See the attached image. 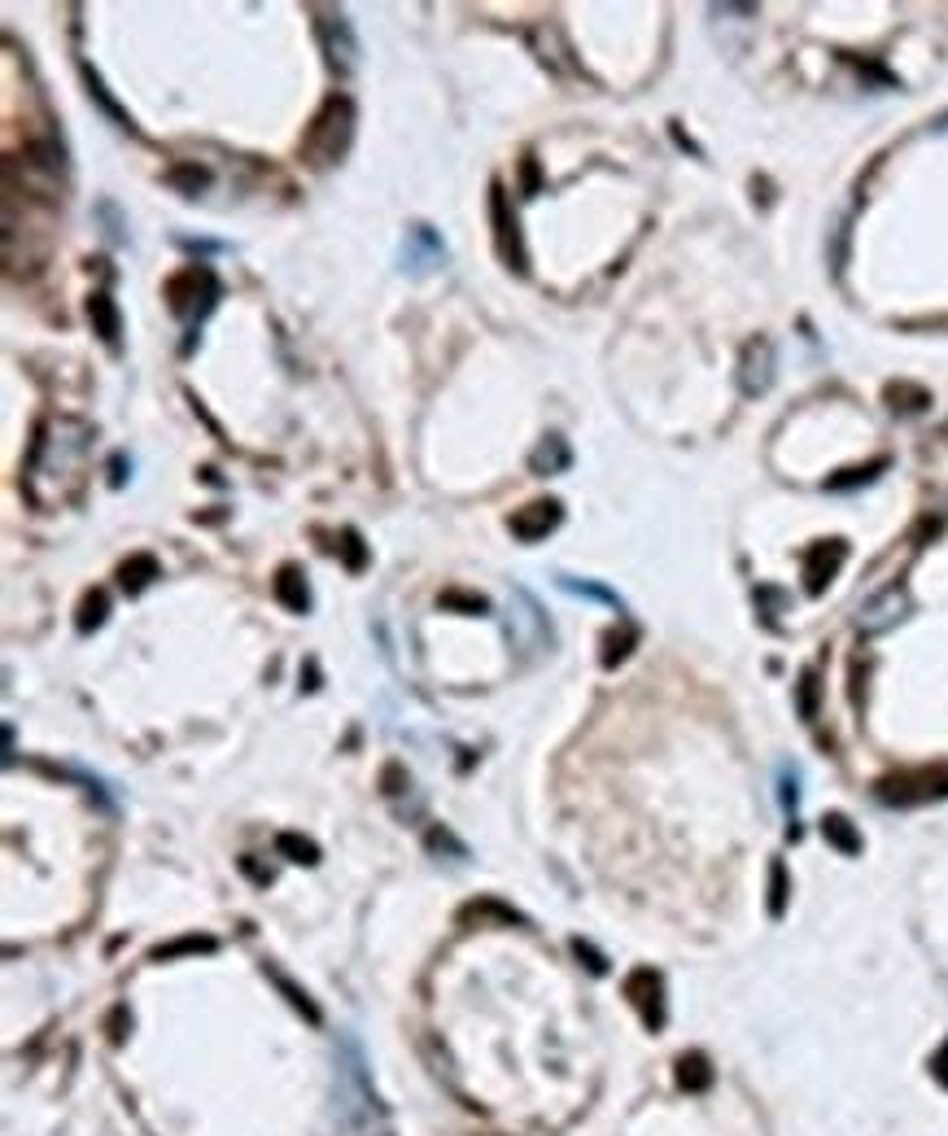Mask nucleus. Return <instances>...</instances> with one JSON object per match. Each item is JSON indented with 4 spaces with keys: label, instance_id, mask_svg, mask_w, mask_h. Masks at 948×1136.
<instances>
[{
    "label": "nucleus",
    "instance_id": "obj_1",
    "mask_svg": "<svg viewBox=\"0 0 948 1136\" xmlns=\"http://www.w3.org/2000/svg\"><path fill=\"white\" fill-rule=\"evenodd\" d=\"M351 140H355V101H351L346 93H337V97L324 101V110L311 118L302 149H306L315 162H342L346 149H351Z\"/></svg>",
    "mask_w": 948,
    "mask_h": 1136
},
{
    "label": "nucleus",
    "instance_id": "obj_2",
    "mask_svg": "<svg viewBox=\"0 0 948 1136\" xmlns=\"http://www.w3.org/2000/svg\"><path fill=\"white\" fill-rule=\"evenodd\" d=\"M162 298H166V307H171L180 320L202 324V320L215 311V302H219V280H215V271H211L206 262H188L184 271H175V276L162 285Z\"/></svg>",
    "mask_w": 948,
    "mask_h": 1136
},
{
    "label": "nucleus",
    "instance_id": "obj_3",
    "mask_svg": "<svg viewBox=\"0 0 948 1136\" xmlns=\"http://www.w3.org/2000/svg\"><path fill=\"white\" fill-rule=\"evenodd\" d=\"M948 795V765H927V770H901L887 774L879 783V800L909 808V804H927V800H945Z\"/></svg>",
    "mask_w": 948,
    "mask_h": 1136
},
{
    "label": "nucleus",
    "instance_id": "obj_4",
    "mask_svg": "<svg viewBox=\"0 0 948 1136\" xmlns=\"http://www.w3.org/2000/svg\"><path fill=\"white\" fill-rule=\"evenodd\" d=\"M489 224H494V249H498V258H503L516 276H525V271H529V254H525L520 219H516V211H511V202H507V189H503V184H494V189H489Z\"/></svg>",
    "mask_w": 948,
    "mask_h": 1136
},
{
    "label": "nucleus",
    "instance_id": "obj_5",
    "mask_svg": "<svg viewBox=\"0 0 948 1136\" xmlns=\"http://www.w3.org/2000/svg\"><path fill=\"white\" fill-rule=\"evenodd\" d=\"M905 612H909V586H905V581H892V586H883L879 594H870V599L861 603L857 630H861V634H883V630H892L896 621H905Z\"/></svg>",
    "mask_w": 948,
    "mask_h": 1136
},
{
    "label": "nucleus",
    "instance_id": "obj_6",
    "mask_svg": "<svg viewBox=\"0 0 948 1136\" xmlns=\"http://www.w3.org/2000/svg\"><path fill=\"white\" fill-rule=\"evenodd\" d=\"M625 997H629V1006L638 1010V1019H643L647 1031H660V1027H665V979H660V971H651V966L629 971Z\"/></svg>",
    "mask_w": 948,
    "mask_h": 1136
},
{
    "label": "nucleus",
    "instance_id": "obj_7",
    "mask_svg": "<svg viewBox=\"0 0 948 1136\" xmlns=\"http://www.w3.org/2000/svg\"><path fill=\"white\" fill-rule=\"evenodd\" d=\"M560 521H564L560 499H534V503H525V507L511 512L507 529H511L520 543H542L551 529H560Z\"/></svg>",
    "mask_w": 948,
    "mask_h": 1136
},
{
    "label": "nucleus",
    "instance_id": "obj_8",
    "mask_svg": "<svg viewBox=\"0 0 948 1136\" xmlns=\"http://www.w3.org/2000/svg\"><path fill=\"white\" fill-rule=\"evenodd\" d=\"M774 385V345L769 337H752L739 354V389L747 398H761Z\"/></svg>",
    "mask_w": 948,
    "mask_h": 1136
},
{
    "label": "nucleus",
    "instance_id": "obj_9",
    "mask_svg": "<svg viewBox=\"0 0 948 1136\" xmlns=\"http://www.w3.org/2000/svg\"><path fill=\"white\" fill-rule=\"evenodd\" d=\"M848 560V543L843 538H822V543H814L809 551H805V590L809 594H822L830 581H834V572L843 568Z\"/></svg>",
    "mask_w": 948,
    "mask_h": 1136
},
{
    "label": "nucleus",
    "instance_id": "obj_10",
    "mask_svg": "<svg viewBox=\"0 0 948 1136\" xmlns=\"http://www.w3.org/2000/svg\"><path fill=\"white\" fill-rule=\"evenodd\" d=\"M315 31H320V40H324L328 66H337V71H351V66L358 62V44H355V31H351V22H346V13L337 9V13L320 18V22H315Z\"/></svg>",
    "mask_w": 948,
    "mask_h": 1136
},
{
    "label": "nucleus",
    "instance_id": "obj_11",
    "mask_svg": "<svg viewBox=\"0 0 948 1136\" xmlns=\"http://www.w3.org/2000/svg\"><path fill=\"white\" fill-rule=\"evenodd\" d=\"M84 311H88V324H93V333L106 341L110 350H119V345H122V311H119V302H115L106 289H93V293H88V302H84Z\"/></svg>",
    "mask_w": 948,
    "mask_h": 1136
},
{
    "label": "nucleus",
    "instance_id": "obj_12",
    "mask_svg": "<svg viewBox=\"0 0 948 1136\" xmlns=\"http://www.w3.org/2000/svg\"><path fill=\"white\" fill-rule=\"evenodd\" d=\"M402 258L411 262V271H429V267H438V262L446 258V245L438 240V232L429 224H416V227H407Z\"/></svg>",
    "mask_w": 948,
    "mask_h": 1136
},
{
    "label": "nucleus",
    "instance_id": "obj_13",
    "mask_svg": "<svg viewBox=\"0 0 948 1136\" xmlns=\"http://www.w3.org/2000/svg\"><path fill=\"white\" fill-rule=\"evenodd\" d=\"M271 590H276V599H280L289 612H306V608H311V590H306V572H302V565L276 568Z\"/></svg>",
    "mask_w": 948,
    "mask_h": 1136
},
{
    "label": "nucleus",
    "instance_id": "obj_14",
    "mask_svg": "<svg viewBox=\"0 0 948 1136\" xmlns=\"http://www.w3.org/2000/svg\"><path fill=\"white\" fill-rule=\"evenodd\" d=\"M158 577H162V565H158V556H149V551H136V556H127L119 565L122 594H140V590H149Z\"/></svg>",
    "mask_w": 948,
    "mask_h": 1136
},
{
    "label": "nucleus",
    "instance_id": "obj_15",
    "mask_svg": "<svg viewBox=\"0 0 948 1136\" xmlns=\"http://www.w3.org/2000/svg\"><path fill=\"white\" fill-rule=\"evenodd\" d=\"M569 463H573V451H569V442H564L560 433H547V438L538 442V451L529 454L534 476H556V472H564Z\"/></svg>",
    "mask_w": 948,
    "mask_h": 1136
},
{
    "label": "nucleus",
    "instance_id": "obj_16",
    "mask_svg": "<svg viewBox=\"0 0 948 1136\" xmlns=\"http://www.w3.org/2000/svg\"><path fill=\"white\" fill-rule=\"evenodd\" d=\"M219 940L215 935H180V940H166L149 953V962H175V957H197V953H215Z\"/></svg>",
    "mask_w": 948,
    "mask_h": 1136
},
{
    "label": "nucleus",
    "instance_id": "obj_17",
    "mask_svg": "<svg viewBox=\"0 0 948 1136\" xmlns=\"http://www.w3.org/2000/svg\"><path fill=\"white\" fill-rule=\"evenodd\" d=\"M678 1084L687 1089V1093H709V1084H712V1062H709V1053H682L678 1058Z\"/></svg>",
    "mask_w": 948,
    "mask_h": 1136
},
{
    "label": "nucleus",
    "instance_id": "obj_18",
    "mask_svg": "<svg viewBox=\"0 0 948 1136\" xmlns=\"http://www.w3.org/2000/svg\"><path fill=\"white\" fill-rule=\"evenodd\" d=\"M822 835H827L830 848H839L843 857H857V853H861V830H857L843 813H827V817H822Z\"/></svg>",
    "mask_w": 948,
    "mask_h": 1136
},
{
    "label": "nucleus",
    "instance_id": "obj_19",
    "mask_svg": "<svg viewBox=\"0 0 948 1136\" xmlns=\"http://www.w3.org/2000/svg\"><path fill=\"white\" fill-rule=\"evenodd\" d=\"M883 398H887L892 411H927L931 407V394L923 385H914V381H892L883 389Z\"/></svg>",
    "mask_w": 948,
    "mask_h": 1136
},
{
    "label": "nucleus",
    "instance_id": "obj_20",
    "mask_svg": "<svg viewBox=\"0 0 948 1136\" xmlns=\"http://www.w3.org/2000/svg\"><path fill=\"white\" fill-rule=\"evenodd\" d=\"M106 617H110V594H106L101 586H93V590L79 599V617H75V625H79V634H93V630H101V625H106Z\"/></svg>",
    "mask_w": 948,
    "mask_h": 1136
},
{
    "label": "nucleus",
    "instance_id": "obj_21",
    "mask_svg": "<svg viewBox=\"0 0 948 1136\" xmlns=\"http://www.w3.org/2000/svg\"><path fill=\"white\" fill-rule=\"evenodd\" d=\"M262 971H267V979H271V984H276V988L284 993V1001H289V1006H293V1010H298L302 1019H306V1022H320V1019H324V1015H320V1006H315V1001H311V997H306V993H302L298 984H289V975H280L276 966H262Z\"/></svg>",
    "mask_w": 948,
    "mask_h": 1136
},
{
    "label": "nucleus",
    "instance_id": "obj_22",
    "mask_svg": "<svg viewBox=\"0 0 948 1136\" xmlns=\"http://www.w3.org/2000/svg\"><path fill=\"white\" fill-rule=\"evenodd\" d=\"M166 184H171L175 193H184V197H197V193L211 184V171L197 167V162H175V167L166 171Z\"/></svg>",
    "mask_w": 948,
    "mask_h": 1136
},
{
    "label": "nucleus",
    "instance_id": "obj_23",
    "mask_svg": "<svg viewBox=\"0 0 948 1136\" xmlns=\"http://www.w3.org/2000/svg\"><path fill=\"white\" fill-rule=\"evenodd\" d=\"M276 853H280L284 861H293V866H320V848H315V839L293 835V830L276 835Z\"/></svg>",
    "mask_w": 948,
    "mask_h": 1136
},
{
    "label": "nucleus",
    "instance_id": "obj_24",
    "mask_svg": "<svg viewBox=\"0 0 948 1136\" xmlns=\"http://www.w3.org/2000/svg\"><path fill=\"white\" fill-rule=\"evenodd\" d=\"M887 463H892V459H887V454H879V459H870V463H861V468H843V472L827 476V490H857V485H870Z\"/></svg>",
    "mask_w": 948,
    "mask_h": 1136
},
{
    "label": "nucleus",
    "instance_id": "obj_25",
    "mask_svg": "<svg viewBox=\"0 0 948 1136\" xmlns=\"http://www.w3.org/2000/svg\"><path fill=\"white\" fill-rule=\"evenodd\" d=\"M634 643H638V630H634V625H621V630L603 634V669H616V665L634 652Z\"/></svg>",
    "mask_w": 948,
    "mask_h": 1136
},
{
    "label": "nucleus",
    "instance_id": "obj_26",
    "mask_svg": "<svg viewBox=\"0 0 948 1136\" xmlns=\"http://www.w3.org/2000/svg\"><path fill=\"white\" fill-rule=\"evenodd\" d=\"M337 556H342V565L351 568V572H363V568L371 565V551H367V543H363V534H358V529H342V538H337Z\"/></svg>",
    "mask_w": 948,
    "mask_h": 1136
},
{
    "label": "nucleus",
    "instance_id": "obj_27",
    "mask_svg": "<svg viewBox=\"0 0 948 1136\" xmlns=\"http://www.w3.org/2000/svg\"><path fill=\"white\" fill-rule=\"evenodd\" d=\"M481 918H494V922H503V926H511V922H525L516 909L498 905V901H473V905L460 909V922L468 926V922H481Z\"/></svg>",
    "mask_w": 948,
    "mask_h": 1136
},
{
    "label": "nucleus",
    "instance_id": "obj_28",
    "mask_svg": "<svg viewBox=\"0 0 948 1136\" xmlns=\"http://www.w3.org/2000/svg\"><path fill=\"white\" fill-rule=\"evenodd\" d=\"M787 897H791V879H787V866L774 857L769 861V918L787 913Z\"/></svg>",
    "mask_w": 948,
    "mask_h": 1136
},
{
    "label": "nucleus",
    "instance_id": "obj_29",
    "mask_svg": "<svg viewBox=\"0 0 948 1136\" xmlns=\"http://www.w3.org/2000/svg\"><path fill=\"white\" fill-rule=\"evenodd\" d=\"M796 704H800V717H805V721H818V708H822V682H818L814 669H805V674H800Z\"/></svg>",
    "mask_w": 948,
    "mask_h": 1136
},
{
    "label": "nucleus",
    "instance_id": "obj_30",
    "mask_svg": "<svg viewBox=\"0 0 948 1136\" xmlns=\"http://www.w3.org/2000/svg\"><path fill=\"white\" fill-rule=\"evenodd\" d=\"M438 608H460V612H468V617H485V612H489V599L468 594V590H446V594H438Z\"/></svg>",
    "mask_w": 948,
    "mask_h": 1136
},
{
    "label": "nucleus",
    "instance_id": "obj_31",
    "mask_svg": "<svg viewBox=\"0 0 948 1136\" xmlns=\"http://www.w3.org/2000/svg\"><path fill=\"white\" fill-rule=\"evenodd\" d=\"M84 79H88V93H93V97H97V106H101V110L110 114V118H115V122H119V127H127V131H131V118H127V114L119 110V101H115V97H110V93H106V84H101V79H97V75H93V71H88V66H84Z\"/></svg>",
    "mask_w": 948,
    "mask_h": 1136
},
{
    "label": "nucleus",
    "instance_id": "obj_32",
    "mask_svg": "<svg viewBox=\"0 0 948 1136\" xmlns=\"http://www.w3.org/2000/svg\"><path fill=\"white\" fill-rule=\"evenodd\" d=\"M560 586H564L569 594H586V599H599V603H607V608H616V612H621V599H616L607 586H599V581H573V577H560Z\"/></svg>",
    "mask_w": 948,
    "mask_h": 1136
},
{
    "label": "nucleus",
    "instance_id": "obj_33",
    "mask_svg": "<svg viewBox=\"0 0 948 1136\" xmlns=\"http://www.w3.org/2000/svg\"><path fill=\"white\" fill-rule=\"evenodd\" d=\"M429 848H433V853H455V857H468V848H464V844H460L451 830H442V826H433V830H429Z\"/></svg>",
    "mask_w": 948,
    "mask_h": 1136
},
{
    "label": "nucleus",
    "instance_id": "obj_34",
    "mask_svg": "<svg viewBox=\"0 0 948 1136\" xmlns=\"http://www.w3.org/2000/svg\"><path fill=\"white\" fill-rule=\"evenodd\" d=\"M573 953H578V957H582V966H586V971H591V975H607V957H603V953H599V949H591V944H586V940H573Z\"/></svg>",
    "mask_w": 948,
    "mask_h": 1136
},
{
    "label": "nucleus",
    "instance_id": "obj_35",
    "mask_svg": "<svg viewBox=\"0 0 948 1136\" xmlns=\"http://www.w3.org/2000/svg\"><path fill=\"white\" fill-rule=\"evenodd\" d=\"M520 184H525V197H534L542 189V175H538V158H520Z\"/></svg>",
    "mask_w": 948,
    "mask_h": 1136
},
{
    "label": "nucleus",
    "instance_id": "obj_36",
    "mask_svg": "<svg viewBox=\"0 0 948 1136\" xmlns=\"http://www.w3.org/2000/svg\"><path fill=\"white\" fill-rule=\"evenodd\" d=\"M931 1075L940 1080V1089H948V1040L936 1049V1058H931Z\"/></svg>",
    "mask_w": 948,
    "mask_h": 1136
},
{
    "label": "nucleus",
    "instance_id": "obj_37",
    "mask_svg": "<svg viewBox=\"0 0 948 1136\" xmlns=\"http://www.w3.org/2000/svg\"><path fill=\"white\" fill-rule=\"evenodd\" d=\"M783 804L796 808V779H783Z\"/></svg>",
    "mask_w": 948,
    "mask_h": 1136
},
{
    "label": "nucleus",
    "instance_id": "obj_38",
    "mask_svg": "<svg viewBox=\"0 0 948 1136\" xmlns=\"http://www.w3.org/2000/svg\"><path fill=\"white\" fill-rule=\"evenodd\" d=\"M110 485H122V454H115V472H110Z\"/></svg>",
    "mask_w": 948,
    "mask_h": 1136
}]
</instances>
